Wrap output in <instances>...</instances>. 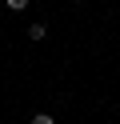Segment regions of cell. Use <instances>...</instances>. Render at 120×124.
I'll return each instance as SVG.
<instances>
[{"mask_svg":"<svg viewBox=\"0 0 120 124\" xmlns=\"http://www.w3.org/2000/svg\"><path fill=\"white\" fill-rule=\"evenodd\" d=\"M4 4H8L12 12H24V8H28V0H4Z\"/></svg>","mask_w":120,"mask_h":124,"instance_id":"obj_2","label":"cell"},{"mask_svg":"<svg viewBox=\"0 0 120 124\" xmlns=\"http://www.w3.org/2000/svg\"><path fill=\"white\" fill-rule=\"evenodd\" d=\"M28 36H32V40H44L48 28H44V24H32V28H28Z\"/></svg>","mask_w":120,"mask_h":124,"instance_id":"obj_1","label":"cell"},{"mask_svg":"<svg viewBox=\"0 0 120 124\" xmlns=\"http://www.w3.org/2000/svg\"><path fill=\"white\" fill-rule=\"evenodd\" d=\"M32 124H52V116H48V112H40V116H32Z\"/></svg>","mask_w":120,"mask_h":124,"instance_id":"obj_3","label":"cell"}]
</instances>
